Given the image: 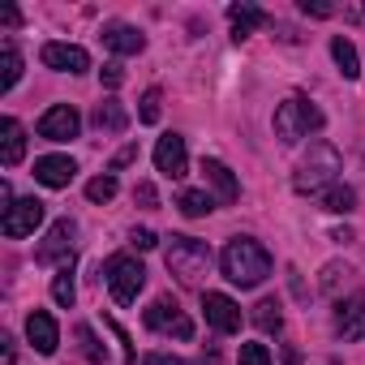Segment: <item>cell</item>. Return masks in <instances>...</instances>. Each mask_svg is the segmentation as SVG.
Segmentation results:
<instances>
[{"label": "cell", "instance_id": "e575fe53", "mask_svg": "<svg viewBox=\"0 0 365 365\" xmlns=\"http://www.w3.org/2000/svg\"><path fill=\"white\" fill-rule=\"evenodd\" d=\"M133 198H138L142 207H155V185H150V180H142V185L133 190Z\"/></svg>", "mask_w": 365, "mask_h": 365}, {"label": "cell", "instance_id": "f546056e", "mask_svg": "<svg viewBox=\"0 0 365 365\" xmlns=\"http://www.w3.org/2000/svg\"><path fill=\"white\" fill-rule=\"evenodd\" d=\"M159 103H163V95H159V91H146V95H142V108H138V120H142V125H155V120H159Z\"/></svg>", "mask_w": 365, "mask_h": 365}, {"label": "cell", "instance_id": "d590c367", "mask_svg": "<svg viewBox=\"0 0 365 365\" xmlns=\"http://www.w3.org/2000/svg\"><path fill=\"white\" fill-rule=\"evenodd\" d=\"M133 159H138V146H125V150L112 159V172H116V168H125V163H133Z\"/></svg>", "mask_w": 365, "mask_h": 365}, {"label": "cell", "instance_id": "836d02e7", "mask_svg": "<svg viewBox=\"0 0 365 365\" xmlns=\"http://www.w3.org/2000/svg\"><path fill=\"white\" fill-rule=\"evenodd\" d=\"M142 365H185V361L172 356V352H146V356H142Z\"/></svg>", "mask_w": 365, "mask_h": 365}, {"label": "cell", "instance_id": "d6986e66", "mask_svg": "<svg viewBox=\"0 0 365 365\" xmlns=\"http://www.w3.org/2000/svg\"><path fill=\"white\" fill-rule=\"evenodd\" d=\"M228 22H232V39H245V35H254L258 26H267V14H262L258 5H232V9H228Z\"/></svg>", "mask_w": 365, "mask_h": 365}, {"label": "cell", "instance_id": "9a60e30c", "mask_svg": "<svg viewBox=\"0 0 365 365\" xmlns=\"http://www.w3.org/2000/svg\"><path fill=\"white\" fill-rule=\"evenodd\" d=\"M26 339L35 344V352H43V356H52V352H56V344H61V331H56V318H52V314H43V309H35V314L26 318Z\"/></svg>", "mask_w": 365, "mask_h": 365}, {"label": "cell", "instance_id": "7402d4cb", "mask_svg": "<svg viewBox=\"0 0 365 365\" xmlns=\"http://www.w3.org/2000/svg\"><path fill=\"white\" fill-rule=\"evenodd\" d=\"M176 207H180V215L202 220V215H211V211H215V198H211L207 190H185V194L176 198Z\"/></svg>", "mask_w": 365, "mask_h": 365}, {"label": "cell", "instance_id": "83f0119b", "mask_svg": "<svg viewBox=\"0 0 365 365\" xmlns=\"http://www.w3.org/2000/svg\"><path fill=\"white\" fill-rule=\"evenodd\" d=\"M339 279L348 284V279H352V267L331 262V267H322V279H318V284H322V292H331V297H335V292H339Z\"/></svg>", "mask_w": 365, "mask_h": 365}, {"label": "cell", "instance_id": "4dcf8cb0", "mask_svg": "<svg viewBox=\"0 0 365 365\" xmlns=\"http://www.w3.org/2000/svg\"><path fill=\"white\" fill-rule=\"evenodd\" d=\"M237 365H271L267 344H241V361H237Z\"/></svg>", "mask_w": 365, "mask_h": 365}, {"label": "cell", "instance_id": "f1b7e54d", "mask_svg": "<svg viewBox=\"0 0 365 365\" xmlns=\"http://www.w3.org/2000/svg\"><path fill=\"white\" fill-rule=\"evenodd\" d=\"M78 344H82V352H86V361H103V356H108V352H103V344L95 339V331H91L86 322L78 327Z\"/></svg>", "mask_w": 365, "mask_h": 365}, {"label": "cell", "instance_id": "3957f363", "mask_svg": "<svg viewBox=\"0 0 365 365\" xmlns=\"http://www.w3.org/2000/svg\"><path fill=\"white\" fill-rule=\"evenodd\" d=\"M163 262H168V271H172L180 284H198V279L211 271V245L198 241V237H172Z\"/></svg>", "mask_w": 365, "mask_h": 365}, {"label": "cell", "instance_id": "4316f807", "mask_svg": "<svg viewBox=\"0 0 365 365\" xmlns=\"http://www.w3.org/2000/svg\"><path fill=\"white\" fill-rule=\"evenodd\" d=\"M86 198H91V202H112V198H116V176H112V172H108V176H95L91 185H86Z\"/></svg>", "mask_w": 365, "mask_h": 365}, {"label": "cell", "instance_id": "7c38bea8", "mask_svg": "<svg viewBox=\"0 0 365 365\" xmlns=\"http://www.w3.org/2000/svg\"><path fill=\"white\" fill-rule=\"evenodd\" d=\"M335 331L344 339H365V292L335 301Z\"/></svg>", "mask_w": 365, "mask_h": 365}, {"label": "cell", "instance_id": "7a4b0ae2", "mask_svg": "<svg viewBox=\"0 0 365 365\" xmlns=\"http://www.w3.org/2000/svg\"><path fill=\"white\" fill-rule=\"evenodd\" d=\"M335 172H339V150L331 146V142H314L309 146V155L297 163V176H292V190L297 194H322V190H331L335 185Z\"/></svg>", "mask_w": 365, "mask_h": 365}, {"label": "cell", "instance_id": "d6a6232c", "mask_svg": "<svg viewBox=\"0 0 365 365\" xmlns=\"http://www.w3.org/2000/svg\"><path fill=\"white\" fill-rule=\"evenodd\" d=\"M129 241H133L138 250H155V245H159V237H155L150 228H133V237H129Z\"/></svg>", "mask_w": 365, "mask_h": 365}, {"label": "cell", "instance_id": "cb8c5ba5", "mask_svg": "<svg viewBox=\"0 0 365 365\" xmlns=\"http://www.w3.org/2000/svg\"><path fill=\"white\" fill-rule=\"evenodd\" d=\"M73 297H78V284H73V262H61V271L52 275V301L56 305H73Z\"/></svg>", "mask_w": 365, "mask_h": 365}, {"label": "cell", "instance_id": "1f68e13d", "mask_svg": "<svg viewBox=\"0 0 365 365\" xmlns=\"http://www.w3.org/2000/svg\"><path fill=\"white\" fill-rule=\"evenodd\" d=\"M99 78H103V86H120V82H125V69H120L116 61H108V65L99 69Z\"/></svg>", "mask_w": 365, "mask_h": 365}, {"label": "cell", "instance_id": "44dd1931", "mask_svg": "<svg viewBox=\"0 0 365 365\" xmlns=\"http://www.w3.org/2000/svg\"><path fill=\"white\" fill-rule=\"evenodd\" d=\"M254 327H258V331H267V335H279L284 314H279V301H275V297H262V301L254 305Z\"/></svg>", "mask_w": 365, "mask_h": 365}, {"label": "cell", "instance_id": "484cf974", "mask_svg": "<svg viewBox=\"0 0 365 365\" xmlns=\"http://www.w3.org/2000/svg\"><path fill=\"white\" fill-rule=\"evenodd\" d=\"M331 56H335V65H339V73L344 78H356L361 73V65H356V48H352V39H331Z\"/></svg>", "mask_w": 365, "mask_h": 365}, {"label": "cell", "instance_id": "ac0fdd59", "mask_svg": "<svg viewBox=\"0 0 365 365\" xmlns=\"http://www.w3.org/2000/svg\"><path fill=\"white\" fill-rule=\"evenodd\" d=\"M202 176L211 180V190H215L220 202H237L241 185H237V176L228 172V163H220V159H202Z\"/></svg>", "mask_w": 365, "mask_h": 365}, {"label": "cell", "instance_id": "8fae6325", "mask_svg": "<svg viewBox=\"0 0 365 365\" xmlns=\"http://www.w3.org/2000/svg\"><path fill=\"white\" fill-rule=\"evenodd\" d=\"M202 309H207V322H211L220 335L241 331V305H237L228 292H207V297H202Z\"/></svg>", "mask_w": 365, "mask_h": 365}, {"label": "cell", "instance_id": "d4e9b609", "mask_svg": "<svg viewBox=\"0 0 365 365\" xmlns=\"http://www.w3.org/2000/svg\"><path fill=\"white\" fill-rule=\"evenodd\" d=\"M22 78V56H18V48L14 43H5L0 48V95L5 91H14V82Z\"/></svg>", "mask_w": 365, "mask_h": 365}, {"label": "cell", "instance_id": "30bf717a", "mask_svg": "<svg viewBox=\"0 0 365 365\" xmlns=\"http://www.w3.org/2000/svg\"><path fill=\"white\" fill-rule=\"evenodd\" d=\"M73 237H78V224L73 220H56L52 224V232H48V241L35 250V258L39 262H73Z\"/></svg>", "mask_w": 365, "mask_h": 365}, {"label": "cell", "instance_id": "8992f818", "mask_svg": "<svg viewBox=\"0 0 365 365\" xmlns=\"http://www.w3.org/2000/svg\"><path fill=\"white\" fill-rule=\"evenodd\" d=\"M142 322L150 327V331H159V335H176V339H194V322L180 314V305L172 301V297H155L150 301V309L142 314Z\"/></svg>", "mask_w": 365, "mask_h": 365}, {"label": "cell", "instance_id": "52a82bcc", "mask_svg": "<svg viewBox=\"0 0 365 365\" xmlns=\"http://www.w3.org/2000/svg\"><path fill=\"white\" fill-rule=\"evenodd\" d=\"M43 224V202L39 198H18L5 215H0V232L5 237H31Z\"/></svg>", "mask_w": 365, "mask_h": 365}, {"label": "cell", "instance_id": "8d00e7d4", "mask_svg": "<svg viewBox=\"0 0 365 365\" xmlns=\"http://www.w3.org/2000/svg\"><path fill=\"white\" fill-rule=\"evenodd\" d=\"M301 9H305V14H314V18H327V14H331V5H322V0H305Z\"/></svg>", "mask_w": 365, "mask_h": 365}, {"label": "cell", "instance_id": "5bb4252c", "mask_svg": "<svg viewBox=\"0 0 365 365\" xmlns=\"http://www.w3.org/2000/svg\"><path fill=\"white\" fill-rule=\"evenodd\" d=\"M73 176H78V163L69 155H43V159H35V180L48 185V190H65Z\"/></svg>", "mask_w": 365, "mask_h": 365}, {"label": "cell", "instance_id": "e0dca14e", "mask_svg": "<svg viewBox=\"0 0 365 365\" xmlns=\"http://www.w3.org/2000/svg\"><path fill=\"white\" fill-rule=\"evenodd\" d=\"M22 155H26V133H22V125L14 116H5V120H0V163L18 168Z\"/></svg>", "mask_w": 365, "mask_h": 365}, {"label": "cell", "instance_id": "603a6c76", "mask_svg": "<svg viewBox=\"0 0 365 365\" xmlns=\"http://www.w3.org/2000/svg\"><path fill=\"white\" fill-rule=\"evenodd\" d=\"M318 202H322V211H335V215H348V211L356 207V194H352L348 185H339V180H335V185H331V190H322V194H318Z\"/></svg>", "mask_w": 365, "mask_h": 365}, {"label": "cell", "instance_id": "277c9868", "mask_svg": "<svg viewBox=\"0 0 365 365\" xmlns=\"http://www.w3.org/2000/svg\"><path fill=\"white\" fill-rule=\"evenodd\" d=\"M327 125V116L309 103V99H301V95H292V99H284L279 108H275V138L279 142H301L305 133H318Z\"/></svg>", "mask_w": 365, "mask_h": 365}, {"label": "cell", "instance_id": "4fadbf2b", "mask_svg": "<svg viewBox=\"0 0 365 365\" xmlns=\"http://www.w3.org/2000/svg\"><path fill=\"white\" fill-rule=\"evenodd\" d=\"M39 61H43L48 69H61V73H86V69H91V56H86V48H78V43H43Z\"/></svg>", "mask_w": 365, "mask_h": 365}, {"label": "cell", "instance_id": "ba28073f", "mask_svg": "<svg viewBox=\"0 0 365 365\" xmlns=\"http://www.w3.org/2000/svg\"><path fill=\"white\" fill-rule=\"evenodd\" d=\"M39 138H48V142H69V138H78V129H82V116H78V108H69V103H56V108H48L43 116H39Z\"/></svg>", "mask_w": 365, "mask_h": 365}, {"label": "cell", "instance_id": "74e56055", "mask_svg": "<svg viewBox=\"0 0 365 365\" xmlns=\"http://www.w3.org/2000/svg\"><path fill=\"white\" fill-rule=\"evenodd\" d=\"M0 361L14 365V339H9V335H0Z\"/></svg>", "mask_w": 365, "mask_h": 365}, {"label": "cell", "instance_id": "6da1fadb", "mask_svg": "<svg viewBox=\"0 0 365 365\" xmlns=\"http://www.w3.org/2000/svg\"><path fill=\"white\" fill-rule=\"evenodd\" d=\"M220 271L228 284L237 288H258L267 275H271V254L254 241V237H232L220 254Z\"/></svg>", "mask_w": 365, "mask_h": 365}, {"label": "cell", "instance_id": "5b68a950", "mask_svg": "<svg viewBox=\"0 0 365 365\" xmlns=\"http://www.w3.org/2000/svg\"><path fill=\"white\" fill-rule=\"evenodd\" d=\"M103 279H108V288H112V297L120 305H133L142 284H146V267L138 258H129V254H112L108 267H103Z\"/></svg>", "mask_w": 365, "mask_h": 365}, {"label": "cell", "instance_id": "9c48e42d", "mask_svg": "<svg viewBox=\"0 0 365 365\" xmlns=\"http://www.w3.org/2000/svg\"><path fill=\"white\" fill-rule=\"evenodd\" d=\"M155 168L172 180H180L190 172V150H185V138H176V133H163L155 142Z\"/></svg>", "mask_w": 365, "mask_h": 365}, {"label": "cell", "instance_id": "2e32d148", "mask_svg": "<svg viewBox=\"0 0 365 365\" xmlns=\"http://www.w3.org/2000/svg\"><path fill=\"white\" fill-rule=\"evenodd\" d=\"M103 43L116 52V56H138L142 48H146V35L138 31V26H125V22H112V26H103Z\"/></svg>", "mask_w": 365, "mask_h": 365}, {"label": "cell", "instance_id": "ffe728a7", "mask_svg": "<svg viewBox=\"0 0 365 365\" xmlns=\"http://www.w3.org/2000/svg\"><path fill=\"white\" fill-rule=\"evenodd\" d=\"M125 125H129V112H125L116 99H103V103L95 108V129H99V133H125Z\"/></svg>", "mask_w": 365, "mask_h": 365}]
</instances>
